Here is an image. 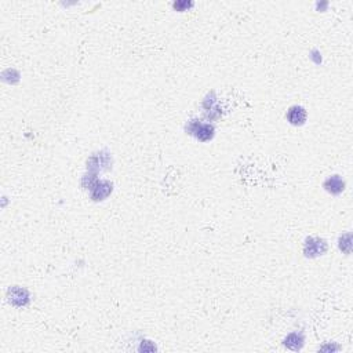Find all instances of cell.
<instances>
[{
	"label": "cell",
	"mask_w": 353,
	"mask_h": 353,
	"mask_svg": "<svg viewBox=\"0 0 353 353\" xmlns=\"http://www.w3.org/2000/svg\"><path fill=\"white\" fill-rule=\"evenodd\" d=\"M326 250H327V244L321 239H309L308 243L305 244V254L308 257L321 255Z\"/></svg>",
	"instance_id": "obj_1"
},
{
	"label": "cell",
	"mask_w": 353,
	"mask_h": 353,
	"mask_svg": "<svg viewBox=\"0 0 353 353\" xmlns=\"http://www.w3.org/2000/svg\"><path fill=\"white\" fill-rule=\"evenodd\" d=\"M191 134H193L199 141H208V140H211L212 134H214V127L212 126H210V124H202V123H199V124H196L195 126V129L191 130Z\"/></svg>",
	"instance_id": "obj_2"
},
{
	"label": "cell",
	"mask_w": 353,
	"mask_h": 353,
	"mask_svg": "<svg viewBox=\"0 0 353 353\" xmlns=\"http://www.w3.org/2000/svg\"><path fill=\"white\" fill-rule=\"evenodd\" d=\"M287 120L294 126H301L306 120V110L302 106H293L287 112Z\"/></svg>",
	"instance_id": "obj_3"
},
{
	"label": "cell",
	"mask_w": 353,
	"mask_h": 353,
	"mask_svg": "<svg viewBox=\"0 0 353 353\" xmlns=\"http://www.w3.org/2000/svg\"><path fill=\"white\" fill-rule=\"evenodd\" d=\"M324 188L330 193H333V195H340L344 191V188H345V182L341 180L338 175H333L331 178H328L324 182Z\"/></svg>",
	"instance_id": "obj_4"
},
{
	"label": "cell",
	"mask_w": 353,
	"mask_h": 353,
	"mask_svg": "<svg viewBox=\"0 0 353 353\" xmlns=\"http://www.w3.org/2000/svg\"><path fill=\"white\" fill-rule=\"evenodd\" d=\"M97 186H98V188H106V191H105L103 195H100V189H94L93 198H94L96 200H102L103 198H106V196L112 192V188H109V186H112V184H109L108 181H100V184H98ZM101 191H102V189H101Z\"/></svg>",
	"instance_id": "obj_5"
}]
</instances>
